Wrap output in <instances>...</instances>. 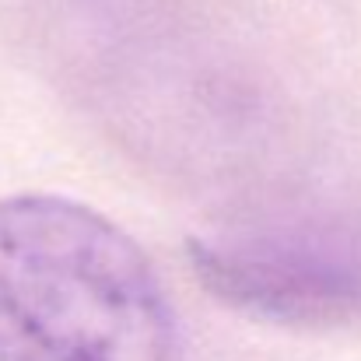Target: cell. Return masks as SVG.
Returning <instances> with one entry per match:
<instances>
[{"instance_id":"7a4b0ae2","label":"cell","mask_w":361,"mask_h":361,"mask_svg":"<svg viewBox=\"0 0 361 361\" xmlns=\"http://www.w3.org/2000/svg\"><path fill=\"white\" fill-rule=\"evenodd\" d=\"M186 256L214 298L252 319L309 330L361 323V235L190 239Z\"/></svg>"},{"instance_id":"6da1fadb","label":"cell","mask_w":361,"mask_h":361,"mask_svg":"<svg viewBox=\"0 0 361 361\" xmlns=\"http://www.w3.org/2000/svg\"><path fill=\"white\" fill-rule=\"evenodd\" d=\"M0 361H186V337L116 221L18 193L0 200Z\"/></svg>"}]
</instances>
